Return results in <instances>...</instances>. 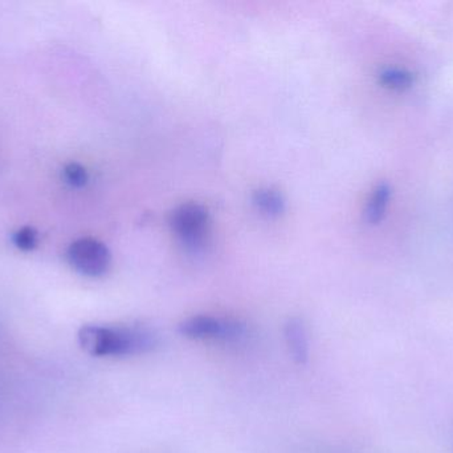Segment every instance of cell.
I'll list each match as a JSON object with an SVG mask.
<instances>
[{
    "label": "cell",
    "instance_id": "cell-1",
    "mask_svg": "<svg viewBox=\"0 0 453 453\" xmlns=\"http://www.w3.org/2000/svg\"><path fill=\"white\" fill-rule=\"evenodd\" d=\"M79 342L93 356H132L153 350L157 337L142 327L88 324L80 330Z\"/></svg>",
    "mask_w": 453,
    "mask_h": 453
},
{
    "label": "cell",
    "instance_id": "cell-2",
    "mask_svg": "<svg viewBox=\"0 0 453 453\" xmlns=\"http://www.w3.org/2000/svg\"><path fill=\"white\" fill-rule=\"evenodd\" d=\"M209 212L203 205L196 202L180 205L170 217L173 233L191 250L203 246L209 234Z\"/></svg>",
    "mask_w": 453,
    "mask_h": 453
},
{
    "label": "cell",
    "instance_id": "cell-3",
    "mask_svg": "<svg viewBox=\"0 0 453 453\" xmlns=\"http://www.w3.org/2000/svg\"><path fill=\"white\" fill-rule=\"evenodd\" d=\"M178 332L193 340H237L245 334L244 324L212 316H196L180 322Z\"/></svg>",
    "mask_w": 453,
    "mask_h": 453
},
{
    "label": "cell",
    "instance_id": "cell-4",
    "mask_svg": "<svg viewBox=\"0 0 453 453\" xmlns=\"http://www.w3.org/2000/svg\"><path fill=\"white\" fill-rule=\"evenodd\" d=\"M66 258L82 276L101 277L111 268V254L103 242L90 237L76 239L66 250Z\"/></svg>",
    "mask_w": 453,
    "mask_h": 453
},
{
    "label": "cell",
    "instance_id": "cell-5",
    "mask_svg": "<svg viewBox=\"0 0 453 453\" xmlns=\"http://www.w3.org/2000/svg\"><path fill=\"white\" fill-rule=\"evenodd\" d=\"M284 335L293 361L305 364L309 359V340L303 322L300 318H290L285 324Z\"/></svg>",
    "mask_w": 453,
    "mask_h": 453
},
{
    "label": "cell",
    "instance_id": "cell-6",
    "mask_svg": "<svg viewBox=\"0 0 453 453\" xmlns=\"http://www.w3.org/2000/svg\"><path fill=\"white\" fill-rule=\"evenodd\" d=\"M391 194H393V191H391L390 184L380 183L375 186L372 197L367 201L366 209H365V218L367 223L377 225L385 218Z\"/></svg>",
    "mask_w": 453,
    "mask_h": 453
},
{
    "label": "cell",
    "instance_id": "cell-7",
    "mask_svg": "<svg viewBox=\"0 0 453 453\" xmlns=\"http://www.w3.org/2000/svg\"><path fill=\"white\" fill-rule=\"evenodd\" d=\"M252 201L256 209L269 218L279 217L285 210L284 196L276 189H258L253 193Z\"/></svg>",
    "mask_w": 453,
    "mask_h": 453
},
{
    "label": "cell",
    "instance_id": "cell-8",
    "mask_svg": "<svg viewBox=\"0 0 453 453\" xmlns=\"http://www.w3.org/2000/svg\"><path fill=\"white\" fill-rule=\"evenodd\" d=\"M378 80L388 90H402L414 84L415 76L407 69L385 68L378 74Z\"/></svg>",
    "mask_w": 453,
    "mask_h": 453
},
{
    "label": "cell",
    "instance_id": "cell-9",
    "mask_svg": "<svg viewBox=\"0 0 453 453\" xmlns=\"http://www.w3.org/2000/svg\"><path fill=\"white\" fill-rule=\"evenodd\" d=\"M12 242L21 252H31L37 246L39 234L32 226H23L13 233Z\"/></svg>",
    "mask_w": 453,
    "mask_h": 453
},
{
    "label": "cell",
    "instance_id": "cell-10",
    "mask_svg": "<svg viewBox=\"0 0 453 453\" xmlns=\"http://www.w3.org/2000/svg\"><path fill=\"white\" fill-rule=\"evenodd\" d=\"M63 177L72 188H82V186L87 185L88 180H89L87 169L77 162H69L64 167Z\"/></svg>",
    "mask_w": 453,
    "mask_h": 453
}]
</instances>
